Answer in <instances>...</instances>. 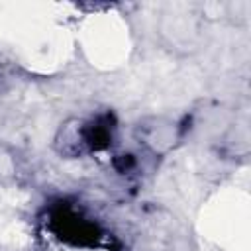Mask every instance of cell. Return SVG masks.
<instances>
[{
  "instance_id": "cell-1",
  "label": "cell",
  "mask_w": 251,
  "mask_h": 251,
  "mask_svg": "<svg viewBox=\"0 0 251 251\" xmlns=\"http://www.w3.org/2000/svg\"><path fill=\"white\" fill-rule=\"evenodd\" d=\"M53 224L57 226V231L61 237L71 239L75 243H84V241H92L96 237V229L92 224L84 222L82 218H78L75 212H57L53 216Z\"/></svg>"
}]
</instances>
